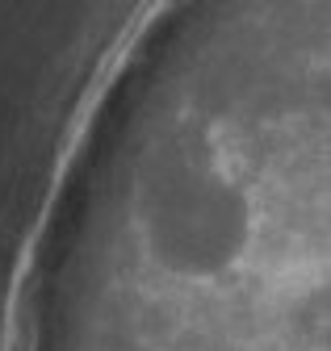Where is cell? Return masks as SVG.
<instances>
[{
  "label": "cell",
  "mask_w": 331,
  "mask_h": 351,
  "mask_svg": "<svg viewBox=\"0 0 331 351\" xmlns=\"http://www.w3.org/2000/svg\"><path fill=\"white\" fill-rule=\"evenodd\" d=\"M285 330L306 351H331V272H319L298 289H289Z\"/></svg>",
  "instance_id": "cell-1"
}]
</instances>
